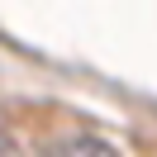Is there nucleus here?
<instances>
[{
	"instance_id": "obj_2",
	"label": "nucleus",
	"mask_w": 157,
	"mask_h": 157,
	"mask_svg": "<svg viewBox=\"0 0 157 157\" xmlns=\"http://www.w3.org/2000/svg\"><path fill=\"white\" fill-rule=\"evenodd\" d=\"M0 152H5V138H0Z\"/></svg>"
},
{
	"instance_id": "obj_1",
	"label": "nucleus",
	"mask_w": 157,
	"mask_h": 157,
	"mask_svg": "<svg viewBox=\"0 0 157 157\" xmlns=\"http://www.w3.org/2000/svg\"><path fill=\"white\" fill-rule=\"evenodd\" d=\"M52 157H119V152L105 143V138H71V143H62Z\"/></svg>"
}]
</instances>
